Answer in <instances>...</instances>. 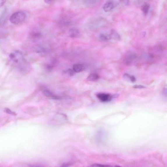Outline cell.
Segmentation results:
<instances>
[{"mask_svg": "<svg viewBox=\"0 0 167 167\" xmlns=\"http://www.w3.org/2000/svg\"><path fill=\"white\" fill-rule=\"evenodd\" d=\"M9 57L10 61L19 71L22 72H26L28 67L22 52L20 51H14L10 54Z\"/></svg>", "mask_w": 167, "mask_h": 167, "instance_id": "obj_1", "label": "cell"}, {"mask_svg": "<svg viewBox=\"0 0 167 167\" xmlns=\"http://www.w3.org/2000/svg\"><path fill=\"white\" fill-rule=\"evenodd\" d=\"M26 15L23 12H16L13 14L10 18L11 23L13 24H21L25 20Z\"/></svg>", "mask_w": 167, "mask_h": 167, "instance_id": "obj_2", "label": "cell"}, {"mask_svg": "<svg viewBox=\"0 0 167 167\" xmlns=\"http://www.w3.org/2000/svg\"><path fill=\"white\" fill-rule=\"evenodd\" d=\"M117 94L111 95L106 93H99L97 94L96 96L101 102L107 103L110 102L113 99L117 96Z\"/></svg>", "mask_w": 167, "mask_h": 167, "instance_id": "obj_3", "label": "cell"}, {"mask_svg": "<svg viewBox=\"0 0 167 167\" xmlns=\"http://www.w3.org/2000/svg\"><path fill=\"white\" fill-rule=\"evenodd\" d=\"M137 57V56L136 54L132 53L128 54L125 57L124 60L125 64L127 65L132 64L136 61Z\"/></svg>", "mask_w": 167, "mask_h": 167, "instance_id": "obj_4", "label": "cell"}, {"mask_svg": "<svg viewBox=\"0 0 167 167\" xmlns=\"http://www.w3.org/2000/svg\"><path fill=\"white\" fill-rule=\"evenodd\" d=\"M8 15V10L6 8L3 10L0 15V26H3L6 21Z\"/></svg>", "mask_w": 167, "mask_h": 167, "instance_id": "obj_5", "label": "cell"}, {"mask_svg": "<svg viewBox=\"0 0 167 167\" xmlns=\"http://www.w3.org/2000/svg\"><path fill=\"white\" fill-rule=\"evenodd\" d=\"M115 5L113 1H108L103 5V9L105 12H109L113 10L115 8Z\"/></svg>", "mask_w": 167, "mask_h": 167, "instance_id": "obj_6", "label": "cell"}, {"mask_svg": "<svg viewBox=\"0 0 167 167\" xmlns=\"http://www.w3.org/2000/svg\"><path fill=\"white\" fill-rule=\"evenodd\" d=\"M43 93L46 97L53 99H59L60 98L57 97V96L54 94L52 92L49 90L45 89L43 88L42 89Z\"/></svg>", "mask_w": 167, "mask_h": 167, "instance_id": "obj_7", "label": "cell"}, {"mask_svg": "<svg viewBox=\"0 0 167 167\" xmlns=\"http://www.w3.org/2000/svg\"><path fill=\"white\" fill-rule=\"evenodd\" d=\"M69 35L71 38H77L80 37V33L77 29L73 28L69 29Z\"/></svg>", "mask_w": 167, "mask_h": 167, "instance_id": "obj_8", "label": "cell"}, {"mask_svg": "<svg viewBox=\"0 0 167 167\" xmlns=\"http://www.w3.org/2000/svg\"><path fill=\"white\" fill-rule=\"evenodd\" d=\"M60 25L63 26H69L72 24V21L69 18L66 17H63L59 21Z\"/></svg>", "mask_w": 167, "mask_h": 167, "instance_id": "obj_9", "label": "cell"}, {"mask_svg": "<svg viewBox=\"0 0 167 167\" xmlns=\"http://www.w3.org/2000/svg\"><path fill=\"white\" fill-rule=\"evenodd\" d=\"M123 78L124 80L127 81L134 83L136 81V78L135 76L130 75L129 74L126 73L123 76Z\"/></svg>", "mask_w": 167, "mask_h": 167, "instance_id": "obj_10", "label": "cell"}, {"mask_svg": "<svg viewBox=\"0 0 167 167\" xmlns=\"http://www.w3.org/2000/svg\"><path fill=\"white\" fill-rule=\"evenodd\" d=\"M101 0H82L83 3L87 6H94L99 3Z\"/></svg>", "mask_w": 167, "mask_h": 167, "instance_id": "obj_11", "label": "cell"}, {"mask_svg": "<svg viewBox=\"0 0 167 167\" xmlns=\"http://www.w3.org/2000/svg\"><path fill=\"white\" fill-rule=\"evenodd\" d=\"M110 34L112 39H113L115 40L119 41L121 39L120 35L114 29H112L111 30Z\"/></svg>", "mask_w": 167, "mask_h": 167, "instance_id": "obj_12", "label": "cell"}, {"mask_svg": "<svg viewBox=\"0 0 167 167\" xmlns=\"http://www.w3.org/2000/svg\"><path fill=\"white\" fill-rule=\"evenodd\" d=\"M100 78V76L96 73H93L90 74L87 77V80L90 81H95L97 80Z\"/></svg>", "mask_w": 167, "mask_h": 167, "instance_id": "obj_13", "label": "cell"}, {"mask_svg": "<svg viewBox=\"0 0 167 167\" xmlns=\"http://www.w3.org/2000/svg\"><path fill=\"white\" fill-rule=\"evenodd\" d=\"M99 39L103 41H106L110 40L112 38L110 34L107 33H102L100 34Z\"/></svg>", "mask_w": 167, "mask_h": 167, "instance_id": "obj_14", "label": "cell"}, {"mask_svg": "<svg viewBox=\"0 0 167 167\" xmlns=\"http://www.w3.org/2000/svg\"><path fill=\"white\" fill-rule=\"evenodd\" d=\"M150 5L149 4L147 3H144L141 7V10L145 15H146L148 13L150 9Z\"/></svg>", "mask_w": 167, "mask_h": 167, "instance_id": "obj_15", "label": "cell"}, {"mask_svg": "<svg viewBox=\"0 0 167 167\" xmlns=\"http://www.w3.org/2000/svg\"><path fill=\"white\" fill-rule=\"evenodd\" d=\"M83 66L82 64H75L73 65V70L75 73H79L83 70Z\"/></svg>", "mask_w": 167, "mask_h": 167, "instance_id": "obj_16", "label": "cell"}, {"mask_svg": "<svg viewBox=\"0 0 167 167\" xmlns=\"http://www.w3.org/2000/svg\"><path fill=\"white\" fill-rule=\"evenodd\" d=\"M75 72L73 70L71 69H68L64 72V75H66L69 76H72L75 75Z\"/></svg>", "mask_w": 167, "mask_h": 167, "instance_id": "obj_17", "label": "cell"}, {"mask_svg": "<svg viewBox=\"0 0 167 167\" xmlns=\"http://www.w3.org/2000/svg\"><path fill=\"white\" fill-rule=\"evenodd\" d=\"M133 87L135 89H142L145 88L146 87L142 85H135L133 86Z\"/></svg>", "mask_w": 167, "mask_h": 167, "instance_id": "obj_18", "label": "cell"}, {"mask_svg": "<svg viewBox=\"0 0 167 167\" xmlns=\"http://www.w3.org/2000/svg\"><path fill=\"white\" fill-rule=\"evenodd\" d=\"M120 2L125 5H128L129 4V0H120Z\"/></svg>", "mask_w": 167, "mask_h": 167, "instance_id": "obj_19", "label": "cell"}, {"mask_svg": "<svg viewBox=\"0 0 167 167\" xmlns=\"http://www.w3.org/2000/svg\"><path fill=\"white\" fill-rule=\"evenodd\" d=\"M91 166H98V167H109L110 166H109L106 165H101V164H94Z\"/></svg>", "mask_w": 167, "mask_h": 167, "instance_id": "obj_20", "label": "cell"}, {"mask_svg": "<svg viewBox=\"0 0 167 167\" xmlns=\"http://www.w3.org/2000/svg\"><path fill=\"white\" fill-rule=\"evenodd\" d=\"M55 0H44V1L46 4H50L52 3Z\"/></svg>", "mask_w": 167, "mask_h": 167, "instance_id": "obj_21", "label": "cell"}, {"mask_svg": "<svg viewBox=\"0 0 167 167\" xmlns=\"http://www.w3.org/2000/svg\"><path fill=\"white\" fill-rule=\"evenodd\" d=\"M6 1V0H0V8L3 6Z\"/></svg>", "mask_w": 167, "mask_h": 167, "instance_id": "obj_22", "label": "cell"}, {"mask_svg": "<svg viewBox=\"0 0 167 167\" xmlns=\"http://www.w3.org/2000/svg\"><path fill=\"white\" fill-rule=\"evenodd\" d=\"M163 94L164 95H165L166 96L167 95V89L166 88L164 89L163 90Z\"/></svg>", "mask_w": 167, "mask_h": 167, "instance_id": "obj_23", "label": "cell"}]
</instances>
